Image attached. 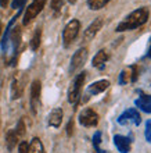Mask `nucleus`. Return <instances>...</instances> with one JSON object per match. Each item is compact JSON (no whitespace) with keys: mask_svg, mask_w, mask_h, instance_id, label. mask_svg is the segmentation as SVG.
I'll use <instances>...</instances> for the list:
<instances>
[{"mask_svg":"<svg viewBox=\"0 0 151 153\" xmlns=\"http://www.w3.org/2000/svg\"><path fill=\"white\" fill-rule=\"evenodd\" d=\"M79 124L83 127H96L99 124V114L91 109H85L79 114Z\"/></svg>","mask_w":151,"mask_h":153,"instance_id":"6","label":"nucleus"},{"mask_svg":"<svg viewBox=\"0 0 151 153\" xmlns=\"http://www.w3.org/2000/svg\"><path fill=\"white\" fill-rule=\"evenodd\" d=\"M40 38H42V29L38 28L36 29V32H35V35H33V38H32V40H31V49L32 50H38V49H39Z\"/></svg>","mask_w":151,"mask_h":153,"instance_id":"20","label":"nucleus"},{"mask_svg":"<svg viewBox=\"0 0 151 153\" xmlns=\"http://www.w3.org/2000/svg\"><path fill=\"white\" fill-rule=\"evenodd\" d=\"M21 40V29L20 27H15L11 32V42H13V49H14V59H13V64H14V60H15V54H17V49H18V45H20Z\"/></svg>","mask_w":151,"mask_h":153,"instance_id":"18","label":"nucleus"},{"mask_svg":"<svg viewBox=\"0 0 151 153\" xmlns=\"http://www.w3.org/2000/svg\"><path fill=\"white\" fill-rule=\"evenodd\" d=\"M147 57H150L151 59V48H150V50H148V53H147Z\"/></svg>","mask_w":151,"mask_h":153,"instance_id":"30","label":"nucleus"},{"mask_svg":"<svg viewBox=\"0 0 151 153\" xmlns=\"http://www.w3.org/2000/svg\"><path fill=\"white\" fill-rule=\"evenodd\" d=\"M40 91H42L40 81H33L31 85V107L33 114H36V111H38V106H39L40 100Z\"/></svg>","mask_w":151,"mask_h":153,"instance_id":"8","label":"nucleus"},{"mask_svg":"<svg viewBox=\"0 0 151 153\" xmlns=\"http://www.w3.org/2000/svg\"><path fill=\"white\" fill-rule=\"evenodd\" d=\"M24 82L20 79V78H15V79L11 82V99H20L22 92H24Z\"/></svg>","mask_w":151,"mask_h":153,"instance_id":"16","label":"nucleus"},{"mask_svg":"<svg viewBox=\"0 0 151 153\" xmlns=\"http://www.w3.org/2000/svg\"><path fill=\"white\" fill-rule=\"evenodd\" d=\"M80 29V22L78 20H72L69 21L65 28L63 31V40H64V46H69V45L75 40V38L78 36Z\"/></svg>","mask_w":151,"mask_h":153,"instance_id":"3","label":"nucleus"},{"mask_svg":"<svg viewBox=\"0 0 151 153\" xmlns=\"http://www.w3.org/2000/svg\"><path fill=\"white\" fill-rule=\"evenodd\" d=\"M15 132L18 135V138H22L25 135V124H24V120H20L18 124H17V128H15Z\"/></svg>","mask_w":151,"mask_h":153,"instance_id":"23","label":"nucleus"},{"mask_svg":"<svg viewBox=\"0 0 151 153\" xmlns=\"http://www.w3.org/2000/svg\"><path fill=\"white\" fill-rule=\"evenodd\" d=\"M28 150H29V143L22 141L20 143V146H18V153H28Z\"/></svg>","mask_w":151,"mask_h":153,"instance_id":"25","label":"nucleus"},{"mask_svg":"<svg viewBox=\"0 0 151 153\" xmlns=\"http://www.w3.org/2000/svg\"><path fill=\"white\" fill-rule=\"evenodd\" d=\"M148 20V10L147 8H137L135 11H132L129 16L118 24L116 27V32H123V31H132L141 27L143 24H146Z\"/></svg>","mask_w":151,"mask_h":153,"instance_id":"1","label":"nucleus"},{"mask_svg":"<svg viewBox=\"0 0 151 153\" xmlns=\"http://www.w3.org/2000/svg\"><path fill=\"white\" fill-rule=\"evenodd\" d=\"M114 143H115L116 149L121 153H129L130 152V139L123 135H115L114 137Z\"/></svg>","mask_w":151,"mask_h":153,"instance_id":"11","label":"nucleus"},{"mask_svg":"<svg viewBox=\"0 0 151 153\" xmlns=\"http://www.w3.org/2000/svg\"><path fill=\"white\" fill-rule=\"evenodd\" d=\"M144 137H146V141H147V142H151V120H148L147 123H146Z\"/></svg>","mask_w":151,"mask_h":153,"instance_id":"24","label":"nucleus"},{"mask_svg":"<svg viewBox=\"0 0 151 153\" xmlns=\"http://www.w3.org/2000/svg\"><path fill=\"white\" fill-rule=\"evenodd\" d=\"M88 59V49L82 48L79 50H76L75 54L71 59V65H69V73H74L78 68H80L85 64V61Z\"/></svg>","mask_w":151,"mask_h":153,"instance_id":"7","label":"nucleus"},{"mask_svg":"<svg viewBox=\"0 0 151 153\" xmlns=\"http://www.w3.org/2000/svg\"><path fill=\"white\" fill-rule=\"evenodd\" d=\"M118 123L121 125H125V127H127V125H140L141 117H140L139 111L136 109H127L118 117Z\"/></svg>","mask_w":151,"mask_h":153,"instance_id":"5","label":"nucleus"},{"mask_svg":"<svg viewBox=\"0 0 151 153\" xmlns=\"http://www.w3.org/2000/svg\"><path fill=\"white\" fill-rule=\"evenodd\" d=\"M100 143H101V132L97 131V132L93 135V146H94V149L97 153H105V150H103L100 148Z\"/></svg>","mask_w":151,"mask_h":153,"instance_id":"22","label":"nucleus"},{"mask_svg":"<svg viewBox=\"0 0 151 153\" xmlns=\"http://www.w3.org/2000/svg\"><path fill=\"white\" fill-rule=\"evenodd\" d=\"M137 67L136 65H130L127 68L122 70V73L119 74V84L121 85H126L127 82H135L137 79Z\"/></svg>","mask_w":151,"mask_h":153,"instance_id":"10","label":"nucleus"},{"mask_svg":"<svg viewBox=\"0 0 151 153\" xmlns=\"http://www.w3.org/2000/svg\"><path fill=\"white\" fill-rule=\"evenodd\" d=\"M108 86H110V81L101 79V81H97V82H93L91 85H89L88 92L90 95H99V93L104 92L105 89H108Z\"/></svg>","mask_w":151,"mask_h":153,"instance_id":"13","label":"nucleus"},{"mask_svg":"<svg viewBox=\"0 0 151 153\" xmlns=\"http://www.w3.org/2000/svg\"><path fill=\"white\" fill-rule=\"evenodd\" d=\"M72 127H74V124H72V121H69V124H68V127H67L68 135H71V134H72Z\"/></svg>","mask_w":151,"mask_h":153,"instance_id":"28","label":"nucleus"},{"mask_svg":"<svg viewBox=\"0 0 151 153\" xmlns=\"http://www.w3.org/2000/svg\"><path fill=\"white\" fill-rule=\"evenodd\" d=\"M46 1H47V0H33L28 7H27V11H25L24 18H22V24L28 25L29 22H31V21L33 20L42 10H43Z\"/></svg>","mask_w":151,"mask_h":153,"instance_id":"4","label":"nucleus"},{"mask_svg":"<svg viewBox=\"0 0 151 153\" xmlns=\"http://www.w3.org/2000/svg\"><path fill=\"white\" fill-rule=\"evenodd\" d=\"M103 25H104V20L101 18V17L96 18V20L89 25L88 28H86V31H85V33H83V39L88 40V42L89 40H91L96 35H97V33H99L100 29L103 28Z\"/></svg>","mask_w":151,"mask_h":153,"instance_id":"9","label":"nucleus"},{"mask_svg":"<svg viewBox=\"0 0 151 153\" xmlns=\"http://www.w3.org/2000/svg\"><path fill=\"white\" fill-rule=\"evenodd\" d=\"M28 153H44L43 143H42V141H40L39 138H33L31 141Z\"/></svg>","mask_w":151,"mask_h":153,"instance_id":"19","label":"nucleus"},{"mask_svg":"<svg viewBox=\"0 0 151 153\" xmlns=\"http://www.w3.org/2000/svg\"><path fill=\"white\" fill-rule=\"evenodd\" d=\"M25 3V0H13L11 3V7L13 8H18V7H22Z\"/></svg>","mask_w":151,"mask_h":153,"instance_id":"27","label":"nucleus"},{"mask_svg":"<svg viewBox=\"0 0 151 153\" xmlns=\"http://www.w3.org/2000/svg\"><path fill=\"white\" fill-rule=\"evenodd\" d=\"M85 78H86V73H80L75 76L74 82L71 84L69 89H68V102L69 103H76L78 99L80 96V89H82V85L85 82Z\"/></svg>","mask_w":151,"mask_h":153,"instance_id":"2","label":"nucleus"},{"mask_svg":"<svg viewBox=\"0 0 151 153\" xmlns=\"http://www.w3.org/2000/svg\"><path fill=\"white\" fill-rule=\"evenodd\" d=\"M8 3H10V0H0V6L1 7H7Z\"/></svg>","mask_w":151,"mask_h":153,"instance_id":"29","label":"nucleus"},{"mask_svg":"<svg viewBox=\"0 0 151 153\" xmlns=\"http://www.w3.org/2000/svg\"><path fill=\"white\" fill-rule=\"evenodd\" d=\"M61 123H63V110L60 107H56L49 114V125L54 127V128H58Z\"/></svg>","mask_w":151,"mask_h":153,"instance_id":"12","label":"nucleus"},{"mask_svg":"<svg viewBox=\"0 0 151 153\" xmlns=\"http://www.w3.org/2000/svg\"><path fill=\"white\" fill-rule=\"evenodd\" d=\"M18 141H20V138H18V135H17L15 129H10V131L7 132V135H6V145H7V149L13 150L17 146Z\"/></svg>","mask_w":151,"mask_h":153,"instance_id":"17","label":"nucleus"},{"mask_svg":"<svg viewBox=\"0 0 151 153\" xmlns=\"http://www.w3.org/2000/svg\"><path fill=\"white\" fill-rule=\"evenodd\" d=\"M68 1H69V3H76L78 0H68Z\"/></svg>","mask_w":151,"mask_h":153,"instance_id":"31","label":"nucleus"},{"mask_svg":"<svg viewBox=\"0 0 151 153\" xmlns=\"http://www.w3.org/2000/svg\"><path fill=\"white\" fill-rule=\"evenodd\" d=\"M63 7V0H52V8L54 11H58Z\"/></svg>","mask_w":151,"mask_h":153,"instance_id":"26","label":"nucleus"},{"mask_svg":"<svg viewBox=\"0 0 151 153\" xmlns=\"http://www.w3.org/2000/svg\"><path fill=\"white\" fill-rule=\"evenodd\" d=\"M108 57L110 56H108V53L105 52V50H100V52H97V54L93 57L91 64H93V67H96V68L103 70L104 67H105V63L108 61Z\"/></svg>","mask_w":151,"mask_h":153,"instance_id":"14","label":"nucleus"},{"mask_svg":"<svg viewBox=\"0 0 151 153\" xmlns=\"http://www.w3.org/2000/svg\"><path fill=\"white\" fill-rule=\"evenodd\" d=\"M136 106L139 107L141 111H144V113H151V95H141V96L137 99V100L135 102Z\"/></svg>","mask_w":151,"mask_h":153,"instance_id":"15","label":"nucleus"},{"mask_svg":"<svg viewBox=\"0 0 151 153\" xmlns=\"http://www.w3.org/2000/svg\"><path fill=\"white\" fill-rule=\"evenodd\" d=\"M0 35H1V22H0Z\"/></svg>","mask_w":151,"mask_h":153,"instance_id":"32","label":"nucleus"},{"mask_svg":"<svg viewBox=\"0 0 151 153\" xmlns=\"http://www.w3.org/2000/svg\"><path fill=\"white\" fill-rule=\"evenodd\" d=\"M111 0H88V4L91 10H100V8H103Z\"/></svg>","mask_w":151,"mask_h":153,"instance_id":"21","label":"nucleus"}]
</instances>
